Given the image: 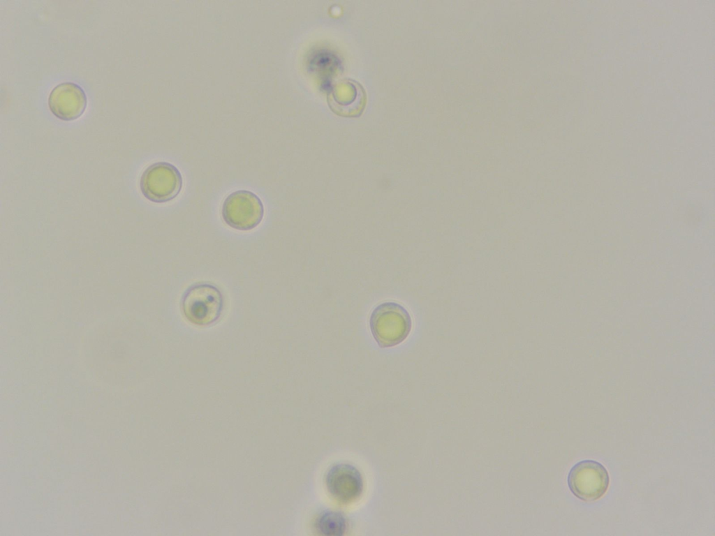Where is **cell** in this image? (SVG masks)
Returning <instances> with one entry per match:
<instances>
[{"label":"cell","instance_id":"6da1fadb","mask_svg":"<svg viewBox=\"0 0 715 536\" xmlns=\"http://www.w3.org/2000/svg\"><path fill=\"white\" fill-rule=\"evenodd\" d=\"M369 328L380 348L396 346L408 336L412 319L408 311L400 304L385 302L377 305L369 317Z\"/></svg>","mask_w":715,"mask_h":536},{"label":"cell","instance_id":"7a4b0ae2","mask_svg":"<svg viewBox=\"0 0 715 536\" xmlns=\"http://www.w3.org/2000/svg\"><path fill=\"white\" fill-rule=\"evenodd\" d=\"M224 307L223 296L214 284L200 282L191 285L182 295V311L191 324L207 327L216 322Z\"/></svg>","mask_w":715,"mask_h":536},{"label":"cell","instance_id":"3957f363","mask_svg":"<svg viewBox=\"0 0 715 536\" xmlns=\"http://www.w3.org/2000/svg\"><path fill=\"white\" fill-rule=\"evenodd\" d=\"M182 175L174 165L165 161L156 162L142 172L140 189L148 200L155 203L168 202L180 193Z\"/></svg>","mask_w":715,"mask_h":536},{"label":"cell","instance_id":"277c9868","mask_svg":"<svg viewBox=\"0 0 715 536\" xmlns=\"http://www.w3.org/2000/svg\"><path fill=\"white\" fill-rule=\"evenodd\" d=\"M265 208L261 199L249 190H237L230 193L221 207V216L229 227L249 231L263 221Z\"/></svg>","mask_w":715,"mask_h":536},{"label":"cell","instance_id":"5b68a950","mask_svg":"<svg viewBox=\"0 0 715 536\" xmlns=\"http://www.w3.org/2000/svg\"><path fill=\"white\" fill-rule=\"evenodd\" d=\"M567 482L575 497L585 502H592L605 494L610 484V476L602 463L587 459L577 462L571 468Z\"/></svg>","mask_w":715,"mask_h":536},{"label":"cell","instance_id":"8992f818","mask_svg":"<svg viewBox=\"0 0 715 536\" xmlns=\"http://www.w3.org/2000/svg\"><path fill=\"white\" fill-rule=\"evenodd\" d=\"M325 482L329 493L342 503L355 502L363 492L362 474L350 463H339L332 466L326 472Z\"/></svg>","mask_w":715,"mask_h":536},{"label":"cell","instance_id":"52a82bcc","mask_svg":"<svg viewBox=\"0 0 715 536\" xmlns=\"http://www.w3.org/2000/svg\"><path fill=\"white\" fill-rule=\"evenodd\" d=\"M87 98L83 89L78 84L65 82L54 87L48 97L51 112L63 121L78 119L87 108Z\"/></svg>","mask_w":715,"mask_h":536},{"label":"cell","instance_id":"ba28073f","mask_svg":"<svg viewBox=\"0 0 715 536\" xmlns=\"http://www.w3.org/2000/svg\"><path fill=\"white\" fill-rule=\"evenodd\" d=\"M344 94L341 96L328 95V103L331 109L341 116L356 117L364 110L366 93L363 87L352 80H345L341 83Z\"/></svg>","mask_w":715,"mask_h":536},{"label":"cell","instance_id":"9c48e42d","mask_svg":"<svg viewBox=\"0 0 715 536\" xmlns=\"http://www.w3.org/2000/svg\"><path fill=\"white\" fill-rule=\"evenodd\" d=\"M315 528L321 535H342L347 529V520L344 515L339 512L325 510L317 516Z\"/></svg>","mask_w":715,"mask_h":536}]
</instances>
